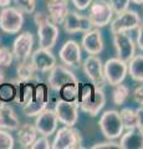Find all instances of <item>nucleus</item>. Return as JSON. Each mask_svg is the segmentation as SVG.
<instances>
[{
  "instance_id": "obj_1",
  "label": "nucleus",
  "mask_w": 143,
  "mask_h": 149,
  "mask_svg": "<svg viewBox=\"0 0 143 149\" xmlns=\"http://www.w3.org/2000/svg\"><path fill=\"white\" fill-rule=\"evenodd\" d=\"M106 104V95L102 87L92 83H82L78 91L77 106L91 117H96Z\"/></svg>"
},
{
  "instance_id": "obj_2",
  "label": "nucleus",
  "mask_w": 143,
  "mask_h": 149,
  "mask_svg": "<svg viewBox=\"0 0 143 149\" xmlns=\"http://www.w3.org/2000/svg\"><path fill=\"white\" fill-rule=\"evenodd\" d=\"M34 21L38 25L39 47L51 50L57 42L59 26L50 20L49 15H46L45 13H35Z\"/></svg>"
},
{
  "instance_id": "obj_3",
  "label": "nucleus",
  "mask_w": 143,
  "mask_h": 149,
  "mask_svg": "<svg viewBox=\"0 0 143 149\" xmlns=\"http://www.w3.org/2000/svg\"><path fill=\"white\" fill-rule=\"evenodd\" d=\"M54 142L51 143L52 149H81L82 137L80 130L73 127L63 125L62 128L55 132Z\"/></svg>"
},
{
  "instance_id": "obj_4",
  "label": "nucleus",
  "mask_w": 143,
  "mask_h": 149,
  "mask_svg": "<svg viewBox=\"0 0 143 149\" xmlns=\"http://www.w3.org/2000/svg\"><path fill=\"white\" fill-rule=\"evenodd\" d=\"M113 10L111 8L108 0H93L89 6V16L93 27H105L108 25L113 16Z\"/></svg>"
},
{
  "instance_id": "obj_5",
  "label": "nucleus",
  "mask_w": 143,
  "mask_h": 149,
  "mask_svg": "<svg viewBox=\"0 0 143 149\" xmlns=\"http://www.w3.org/2000/svg\"><path fill=\"white\" fill-rule=\"evenodd\" d=\"M98 125L102 134L106 139H116L122 136L123 132V123L119 116V112L117 111H106L101 116L98 120Z\"/></svg>"
},
{
  "instance_id": "obj_6",
  "label": "nucleus",
  "mask_w": 143,
  "mask_h": 149,
  "mask_svg": "<svg viewBox=\"0 0 143 149\" xmlns=\"http://www.w3.org/2000/svg\"><path fill=\"white\" fill-rule=\"evenodd\" d=\"M24 25V14L15 6H5L0 11V29L6 34H17Z\"/></svg>"
},
{
  "instance_id": "obj_7",
  "label": "nucleus",
  "mask_w": 143,
  "mask_h": 149,
  "mask_svg": "<svg viewBox=\"0 0 143 149\" xmlns=\"http://www.w3.org/2000/svg\"><path fill=\"white\" fill-rule=\"evenodd\" d=\"M128 73V65L127 62L119 60L118 57L108 58L103 65V74L106 83L111 86H116L118 83L124 81Z\"/></svg>"
},
{
  "instance_id": "obj_8",
  "label": "nucleus",
  "mask_w": 143,
  "mask_h": 149,
  "mask_svg": "<svg viewBox=\"0 0 143 149\" xmlns=\"http://www.w3.org/2000/svg\"><path fill=\"white\" fill-rule=\"evenodd\" d=\"M77 77L73 73L70 67L65 66V65H55V66L49 71V77H47V83L49 87L52 91L57 92L62 86L70 82H77Z\"/></svg>"
},
{
  "instance_id": "obj_9",
  "label": "nucleus",
  "mask_w": 143,
  "mask_h": 149,
  "mask_svg": "<svg viewBox=\"0 0 143 149\" xmlns=\"http://www.w3.org/2000/svg\"><path fill=\"white\" fill-rule=\"evenodd\" d=\"M113 46L116 55L119 60L124 62H130V60L136 55V42L128 32H116L113 34Z\"/></svg>"
},
{
  "instance_id": "obj_10",
  "label": "nucleus",
  "mask_w": 143,
  "mask_h": 149,
  "mask_svg": "<svg viewBox=\"0 0 143 149\" xmlns=\"http://www.w3.org/2000/svg\"><path fill=\"white\" fill-rule=\"evenodd\" d=\"M141 22V16L138 13L127 9L126 11L117 14V16L111 20V32L116 34V32H128L133 29H137L138 24Z\"/></svg>"
},
{
  "instance_id": "obj_11",
  "label": "nucleus",
  "mask_w": 143,
  "mask_h": 149,
  "mask_svg": "<svg viewBox=\"0 0 143 149\" xmlns=\"http://www.w3.org/2000/svg\"><path fill=\"white\" fill-rule=\"evenodd\" d=\"M84 72L89 77L92 85L103 88L106 83L103 74V65L97 55H89V57L84 61Z\"/></svg>"
},
{
  "instance_id": "obj_12",
  "label": "nucleus",
  "mask_w": 143,
  "mask_h": 149,
  "mask_svg": "<svg viewBox=\"0 0 143 149\" xmlns=\"http://www.w3.org/2000/svg\"><path fill=\"white\" fill-rule=\"evenodd\" d=\"M55 113L57 116L59 123L68 127H73L78 120V106L77 103L60 100L55 103Z\"/></svg>"
},
{
  "instance_id": "obj_13",
  "label": "nucleus",
  "mask_w": 143,
  "mask_h": 149,
  "mask_svg": "<svg viewBox=\"0 0 143 149\" xmlns=\"http://www.w3.org/2000/svg\"><path fill=\"white\" fill-rule=\"evenodd\" d=\"M57 124H59V119L54 109L45 108L41 113L36 116L35 128L41 136L45 137L52 136L57 130Z\"/></svg>"
},
{
  "instance_id": "obj_14",
  "label": "nucleus",
  "mask_w": 143,
  "mask_h": 149,
  "mask_svg": "<svg viewBox=\"0 0 143 149\" xmlns=\"http://www.w3.org/2000/svg\"><path fill=\"white\" fill-rule=\"evenodd\" d=\"M62 25L67 34H77V32H84L85 34V32L90 31L93 27L89 16L71 10L66 15V19Z\"/></svg>"
},
{
  "instance_id": "obj_15",
  "label": "nucleus",
  "mask_w": 143,
  "mask_h": 149,
  "mask_svg": "<svg viewBox=\"0 0 143 149\" xmlns=\"http://www.w3.org/2000/svg\"><path fill=\"white\" fill-rule=\"evenodd\" d=\"M59 57L61 62L67 67H77L81 63V45L75 40H68L62 45L59 51Z\"/></svg>"
},
{
  "instance_id": "obj_16",
  "label": "nucleus",
  "mask_w": 143,
  "mask_h": 149,
  "mask_svg": "<svg viewBox=\"0 0 143 149\" xmlns=\"http://www.w3.org/2000/svg\"><path fill=\"white\" fill-rule=\"evenodd\" d=\"M30 61L39 73H47L56 65V57L51 52V50L39 47L34 52H31Z\"/></svg>"
},
{
  "instance_id": "obj_17",
  "label": "nucleus",
  "mask_w": 143,
  "mask_h": 149,
  "mask_svg": "<svg viewBox=\"0 0 143 149\" xmlns=\"http://www.w3.org/2000/svg\"><path fill=\"white\" fill-rule=\"evenodd\" d=\"M33 46H34L33 34L30 31L21 32L13 44L14 58H16L17 61H24V60L29 58L31 52H33Z\"/></svg>"
},
{
  "instance_id": "obj_18",
  "label": "nucleus",
  "mask_w": 143,
  "mask_h": 149,
  "mask_svg": "<svg viewBox=\"0 0 143 149\" xmlns=\"http://www.w3.org/2000/svg\"><path fill=\"white\" fill-rule=\"evenodd\" d=\"M82 49L89 55H98L103 51V39L98 29H91L85 32L81 41Z\"/></svg>"
},
{
  "instance_id": "obj_19",
  "label": "nucleus",
  "mask_w": 143,
  "mask_h": 149,
  "mask_svg": "<svg viewBox=\"0 0 143 149\" xmlns=\"http://www.w3.org/2000/svg\"><path fill=\"white\" fill-rule=\"evenodd\" d=\"M47 15L50 20L56 25L63 24L66 15L70 11L68 9V0H47Z\"/></svg>"
},
{
  "instance_id": "obj_20",
  "label": "nucleus",
  "mask_w": 143,
  "mask_h": 149,
  "mask_svg": "<svg viewBox=\"0 0 143 149\" xmlns=\"http://www.w3.org/2000/svg\"><path fill=\"white\" fill-rule=\"evenodd\" d=\"M16 83V96L15 101L17 104L21 107L27 103H30L34 98V90L35 85L38 82H31V81H15Z\"/></svg>"
},
{
  "instance_id": "obj_21",
  "label": "nucleus",
  "mask_w": 143,
  "mask_h": 149,
  "mask_svg": "<svg viewBox=\"0 0 143 149\" xmlns=\"http://www.w3.org/2000/svg\"><path fill=\"white\" fill-rule=\"evenodd\" d=\"M20 127V120L17 118L15 111L11 106L4 103V106L0 108V129L5 130H17Z\"/></svg>"
},
{
  "instance_id": "obj_22",
  "label": "nucleus",
  "mask_w": 143,
  "mask_h": 149,
  "mask_svg": "<svg viewBox=\"0 0 143 149\" xmlns=\"http://www.w3.org/2000/svg\"><path fill=\"white\" fill-rule=\"evenodd\" d=\"M119 146L121 149H143V132L138 128L127 129V132L121 136Z\"/></svg>"
},
{
  "instance_id": "obj_23",
  "label": "nucleus",
  "mask_w": 143,
  "mask_h": 149,
  "mask_svg": "<svg viewBox=\"0 0 143 149\" xmlns=\"http://www.w3.org/2000/svg\"><path fill=\"white\" fill-rule=\"evenodd\" d=\"M16 73H17V80L19 81L40 82L39 72L33 66V63L30 61V57L24 60V61H17Z\"/></svg>"
},
{
  "instance_id": "obj_24",
  "label": "nucleus",
  "mask_w": 143,
  "mask_h": 149,
  "mask_svg": "<svg viewBox=\"0 0 143 149\" xmlns=\"http://www.w3.org/2000/svg\"><path fill=\"white\" fill-rule=\"evenodd\" d=\"M38 130H36L35 125L25 123L17 128V141L21 148H30L31 144L35 142L38 138Z\"/></svg>"
},
{
  "instance_id": "obj_25",
  "label": "nucleus",
  "mask_w": 143,
  "mask_h": 149,
  "mask_svg": "<svg viewBox=\"0 0 143 149\" xmlns=\"http://www.w3.org/2000/svg\"><path fill=\"white\" fill-rule=\"evenodd\" d=\"M128 74L136 82H143V55H135L130 60Z\"/></svg>"
},
{
  "instance_id": "obj_26",
  "label": "nucleus",
  "mask_w": 143,
  "mask_h": 149,
  "mask_svg": "<svg viewBox=\"0 0 143 149\" xmlns=\"http://www.w3.org/2000/svg\"><path fill=\"white\" fill-rule=\"evenodd\" d=\"M78 91H80V83L77 82H70L66 83L65 86H62L57 93L61 97V100L63 101H68V102H73L77 103V98H78Z\"/></svg>"
},
{
  "instance_id": "obj_27",
  "label": "nucleus",
  "mask_w": 143,
  "mask_h": 149,
  "mask_svg": "<svg viewBox=\"0 0 143 149\" xmlns=\"http://www.w3.org/2000/svg\"><path fill=\"white\" fill-rule=\"evenodd\" d=\"M16 96V83L15 81L6 82L4 81L0 83V101L4 103H9L15 100Z\"/></svg>"
},
{
  "instance_id": "obj_28",
  "label": "nucleus",
  "mask_w": 143,
  "mask_h": 149,
  "mask_svg": "<svg viewBox=\"0 0 143 149\" xmlns=\"http://www.w3.org/2000/svg\"><path fill=\"white\" fill-rule=\"evenodd\" d=\"M119 116H121L122 123L124 129H133L137 128V114H136V109L132 108H123L119 112Z\"/></svg>"
},
{
  "instance_id": "obj_29",
  "label": "nucleus",
  "mask_w": 143,
  "mask_h": 149,
  "mask_svg": "<svg viewBox=\"0 0 143 149\" xmlns=\"http://www.w3.org/2000/svg\"><path fill=\"white\" fill-rule=\"evenodd\" d=\"M128 96H130V88L123 83H118L114 86V90L112 93V98L116 106H122L124 102L127 101Z\"/></svg>"
},
{
  "instance_id": "obj_30",
  "label": "nucleus",
  "mask_w": 143,
  "mask_h": 149,
  "mask_svg": "<svg viewBox=\"0 0 143 149\" xmlns=\"http://www.w3.org/2000/svg\"><path fill=\"white\" fill-rule=\"evenodd\" d=\"M21 108H22V112H24V114L26 116V117H36V116H38L39 113H41L45 108H47V104L33 100L30 103L22 106Z\"/></svg>"
},
{
  "instance_id": "obj_31",
  "label": "nucleus",
  "mask_w": 143,
  "mask_h": 149,
  "mask_svg": "<svg viewBox=\"0 0 143 149\" xmlns=\"http://www.w3.org/2000/svg\"><path fill=\"white\" fill-rule=\"evenodd\" d=\"M15 8L22 14H34L36 0H14Z\"/></svg>"
},
{
  "instance_id": "obj_32",
  "label": "nucleus",
  "mask_w": 143,
  "mask_h": 149,
  "mask_svg": "<svg viewBox=\"0 0 143 149\" xmlns=\"http://www.w3.org/2000/svg\"><path fill=\"white\" fill-rule=\"evenodd\" d=\"M14 143V138L9 134V130L0 129V149H13Z\"/></svg>"
},
{
  "instance_id": "obj_33",
  "label": "nucleus",
  "mask_w": 143,
  "mask_h": 149,
  "mask_svg": "<svg viewBox=\"0 0 143 149\" xmlns=\"http://www.w3.org/2000/svg\"><path fill=\"white\" fill-rule=\"evenodd\" d=\"M14 61V54L8 47H0V66L8 67Z\"/></svg>"
},
{
  "instance_id": "obj_34",
  "label": "nucleus",
  "mask_w": 143,
  "mask_h": 149,
  "mask_svg": "<svg viewBox=\"0 0 143 149\" xmlns=\"http://www.w3.org/2000/svg\"><path fill=\"white\" fill-rule=\"evenodd\" d=\"M108 3H110L111 8H112L113 13L117 15V14L127 10L128 6H130L131 0H108Z\"/></svg>"
},
{
  "instance_id": "obj_35",
  "label": "nucleus",
  "mask_w": 143,
  "mask_h": 149,
  "mask_svg": "<svg viewBox=\"0 0 143 149\" xmlns=\"http://www.w3.org/2000/svg\"><path fill=\"white\" fill-rule=\"evenodd\" d=\"M31 149H50L51 148V143L47 139V137H39L35 139V142L31 144Z\"/></svg>"
},
{
  "instance_id": "obj_36",
  "label": "nucleus",
  "mask_w": 143,
  "mask_h": 149,
  "mask_svg": "<svg viewBox=\"0 0 143 149\" xmlns=\"http://www.w3.org/2000/svg\"><path fill=\"white\" fill-rule=\"evenodd\" d=\"M91 149H121V146L117 142H113V139H108L107 142L102 143H96L95 146H92Z\"/></svg>"
},
{
  "instance_id": "obj_37",
  "label": "nucleus",
  "mask_w": 143,
  "mask_h": 149,
  "mask_svg": "<svg viewBox=\"0 0 143 149\" xmlns=\"http://www.w3.org/2000/svg\"><path fill=\"white\" fill-rule=\"evenodd\" d=\"M136 46L141 51H143V21H141L137 26V37H136Z\"/></svg>"
},
{
  "instance_id": "obj_38",
  "label": "nucleus",
  "mask_w": 143,
  "mask_h": 149,
  "mask_svg": "<svg viewBox=\"0 0 143 149\" xmlns=\"http://www.w3.org/2000/svg\"><path fill=\"white\" fill-rule=\"evenodd\" d=\"M92 1H93V0H71V3L75 5V8L80 11L89 9V6L91 5Z\"/></svg>"
},
{
  "instance_id": "obj_39",
  "label": "nucleus",
  "mask_w": 143,
  "mask_h": 149,
  "mask_svg": "<svg viewBox=\"0 0 143 149\" xmlns=\"http://www.w3.org/2000/svg\"><path fill=\"white\" fill-rule=\"evenodd\" d=\"M133 100H135L137 104L143 106V85L138 86L135 90V92H133Z\"/></svg>"
},
{
  "instance_id": "obj_40",
  "label": "nucleus",
  "mask_w": 143,
  "mask_h": 149,
  "mask_svg": "<svg viewBox=\"0 0 143 149\" xmlns=\"http://www.w3.org/2000/svg\"><path fill=\"white\" fill-rule=\"evenodd\" d=\"M136 114H137V128L143 132V106H140L136 109Z\"/></svg>"
},
{
  "instance_id": "obj_41",
  "label": "nucleus",
  "mask_w": 143,
  "mask_h": 149,
  "mask_svg": "<svg viewBox=\"0 0 143 149\" xmlns=\"http://www.w3.org/2000/svg\"><path fill=\"white\" fill-rule=\"evenodd\" d=\"M11 3V0H0V8H5L9 6Z\"/></svg>"
},
{
  "instance_id": "obj_42",
  "label": "nucleus",
  "mask_w": 143,
  "mask_h": 149,
  "mask_svg": "<svg viewBox=\"0 0 143 149\" xmlns=\"http://www.w3.org/2000/svg\"><path fill=\"white\" fill-rule=\"evenodd\" d=\"M4 81H5V73L0 70V83H3Z\"/></svg>"
},
{
  "instance_id": "obj_43",
  "label": "nucleus",
  "mask_w": 143,
  "mask_h": 149,
  "mask_svg": "<svg viewBox=\"0 0 143 149\" xmlns=\"http://www.w3.org/2000/svg\"><path fill=\"white\" fill-rule=\"evenodd\" d=\"M133 4H136V5H142L143 4V0H131Z\"/></svg>"
},
{
  "instance_id": "obj_44",
  "label": "nucleus",
  "mask_w": 143,
  "mask_h": 149,
  "mask_svg": "<svg viewBox=\"0 0 143 149\" xmlns=\"http://www.w3.org/2000/svg\"><path fill=\"white\" fill-rule=\"evenodd\" d=\"M3 106H4V102H1V101H0V108H1Z\"/></svg>"
},
{
  "instance_id": "obj_45",
  "label": "nucleus",
  "mask_w": 143,
  "mask_h": 149,
  "mask_svg": "<svg viewBox=\"0 0 143 149\" xmlns=\"http://www.w3.org/2000/svg\"><path fill=\"white\" fill-rule=\"evenodd\" d=\"M142 5H143V4H142Z\"/></svg>"
}]
</instances>
